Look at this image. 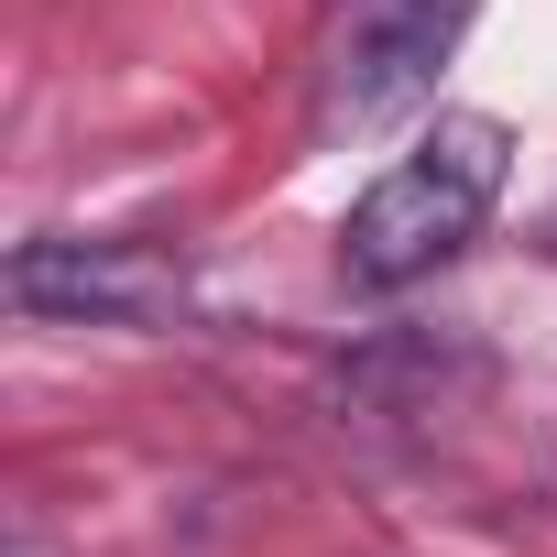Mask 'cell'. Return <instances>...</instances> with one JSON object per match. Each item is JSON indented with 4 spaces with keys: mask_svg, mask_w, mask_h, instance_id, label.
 I'll use <instances>...</instances> for the list:
<instances>
[{
    "mask_svg": "<svg viewBox=\"0 0 557 557\" xmlns=\"http://www.w3.org/2000/svg\"><path fill=\"white\" fill-rule=\"evenodd\" d=\"M12 307L45 329H175L197 307V273L164 240H23L12 251Z\"/></svg>",
    "mask_w": 557,
    "mask_h": 557,
    "instance_id": "cell-2",
    "label": "cell"
},
{
    "mask_svg": "<svg viewBox=\"0 0 557 557\" xmlns=\"http://www.w3.org/2000/svg\"><path fill=\"white\" fill-rule=\"evenodd\" d=\"M459 23V0H350V55H339V110L383 121L405 88H426L437 45Z\"/></svg>",
    "mask_w": 557,
    "mask_h": 557,
    "instance_id": "cell-3",
    "label": "cell"
},
{
    "mask_svg": "<svg viewBox=\"0 0 557 557\" xmlns=\"http://www.w3.org/2000/svg\"><path fill=\"white\" fill-rule=\"evenodd\" d=\"M546 240H557V230H546Z\"/></svg>",
    "mask_w": 557,
    "mask_h": 557,
    "instance_id": "cell-4",
    "label": "cell"
},
{
    "mask_svg": "<svg viewBox=\"0 0 557 557\" xmlns=\"http://www.w3.org/2000/svg\"><path fill=\"white\" fill-rule=\"evenodd\" d=\"M503 175H513V121L492 110H437L416 132V153H394L361 208L339 219V273L361 296H405L426 285L437 262H459L481 240V219L503 208Z\"/></svg>",
    "mask_w": 557,
    "mask_h": 557,
    "instance_id": "cell-1",
    "label": "cell"
}]
</instances>
